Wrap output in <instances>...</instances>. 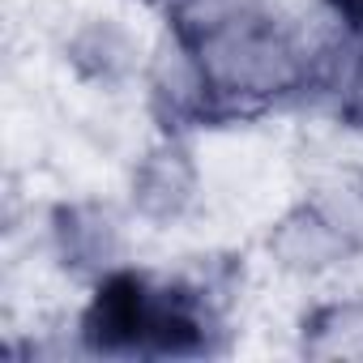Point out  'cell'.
I'll return each mask as SVG.
<instances>
[{
    "mask_svg": "<svg viewBox=\"0 0 363 363\" xmlns=\"http://www.w3.org/2000/svg\"><path fill=\"white\" fill-rule=\"evenodd\" d=\"M291 346L312 363H363V291H325L295 312Z\"/></svg>",
    "mask_w": 363,
    "mask_h": 363,
    "instance_id": "obj_7",
    "label": "cell"
},
{
    "mask_svg": "<svg viewBox=\"0 0 363 363\" xmlns=\"http://www.w3.org/2000/svg\"><path fill=\"white\" fill-rule=\"evenodd\" d=\"M214 94L218 128L295 111L308 82V60L295 39L291 0H257L197 43Z\"/></svg>",
    "mask_w": 363,
    "mask_h": 363,
    "instance_id": "obj_1",
    "label": "cell"
},
{
    "mask_svg": "<svg viewBox=\"0 0 363 363\" xmlns=\"http://www.w3.org/2000/svg\"><path fill=\"white\" fill-rule=\"evenodd\" d=\"M303 197L333 223V231L363 261V158L325 154L308 167Z\"/></svg>",
    "mask_w": 363,
    "mask_h": 363,
    "instance_id": "obj_8",
    "label": "cell"
},
{
    "mask_svg": "<svg viewBox=\"0 0 363 363\" xmlns=\"http://www.w3.org/2000/svg\"><path fill=\"white\" fill-rule=\"evenodd\" d=\"M30 235L39 265L60 274L65 282L94 286L99 278L133 265V214L120 197H99V193H73L56 201H39L30 227L9 231Z\"/></svg>",
    "mask_w": 363,
    "mask_h": 363,
    "instance_id": "obj_2",
    "label": "cell"
},
{
    "mask_svg": "<svg viewBox=\"0 0 363 363\" xmlns=\"http://www.w3.org/2000/svg\"><path fill=\"white\" fill-rule=\"evenodd\" d=\"M175 269L193 282L197 295H206V299H210L214 308H223L227 316H235V308L244 303L248 282H252V265H248V257L235 252V248H201V252H193V257H179Z\"/></svg>",
    "mask_w": 363,
    "mask_h": 363,
    "instance_id": "obj_9",
    "label": "cell"
},
{
    "mask_svg": "<svg viewBox=\"0 0 363 363\" xmlns=\"http://www.w3.org/2000/svg\"><path fill=\"white\" fill-rule=\"evenodd\" d=\"M137 111L154 133L197 137L218 128V94L197 43L162 22L150 35V56L137 82Z\"/></svg>",
    "mask_w": 363,
    "mask_h": 363,
    "instance_id": "obj_4",
    "label": "cell"
},
{
    "mask_svg": "<svg viewBox=\"0 0 363 363\" xmlns=\"http://www.w3.org/2000/svg\"><path fill=\"white\" fill-rule=\"evenodd\" d=\"M150 35L116 9H77L56 35V65L86 94H128L141 82Z\"/></svg>",
    "mask_w": 363,
    "mask_h": 363,
    "instance_id": "obj_5",
    "label": "cell"
},
{
    "mask_svg": "<svg viewBox=\"0 0 363 363\" xmlns=\"http://www.w3.org/2000/svg\"><path fill=\"white\" fill-rule=\"evenodd\" d=\"M325 5H329L350 30H363V0H325Z\"/></svg>",
    "mask_w": 363,
    "mask_h": 363,
    "instance_id": "obj_10",
    "label": "cell"
},
{
    "mask_svg": "<svg viewBox=\"0 0 363 363\" xmlns=\"http://www.w3.org/2000/svg\"><path fill=\"white\" fill-rule=\"evenodd\" d=\"M257 252L265 269L291 286H329L359 265V252L333 231V223L303 193L261 227Z\"/></svg>",
    "mask_w": 363,
    "mask_h": 363,
    "instance_id": "obj_6",
    "label": "cell"
},
{
    "mask_svg": "<svg viewBox=\"0 0 363 363\" xmlns=\"http://www.w3.org/2000/svg\"><path fill=\"white\" fill-rule=\"evenodd\" d=\"M120 201L128 206L133 223L171 235L184 231L206 214L210 184H206V162L184 133H150L128 158H124V184Z\"/></svg>",
    "mask_w": 363,
    "mask_h": 363,
    "instance_id": "obj_3",
    "label": "cell"
}]
</instances>
